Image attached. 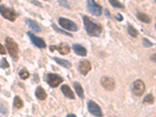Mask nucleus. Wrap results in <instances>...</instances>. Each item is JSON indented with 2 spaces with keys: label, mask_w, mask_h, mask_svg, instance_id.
Returning <instances> with one entry per match:
<instances>
[{
  "label": "nucleus",
  "mask_w": 156,
  "mask_h": 117,
  "mask_svg": "<svg viewBox=\"0 0 156 117\" xmlns=\"http://www.w3.org/2000/svg\"><path fill=\"white\" fill-rule=\"evenodd\" d=\"M0 67L2 68V69H6V68L9 67V64L8 62V61L6 60V58H2L1 62H0Z\"/></svg>",
  "instance_id": "a878e982"
},
{
  "label": "nucleus",
  "mask_w": 156,
  "mask_h": 117,
  "mask_svg": "<svg viewBox=\"0 0 156 117\" xmlns=\"http://www.w3.org/2000/svg\"><path fill=\"white\" fill-rule=\"evenodd\" d=\"M87 9L90 13L97 16H101L102 12L101 7L94 2V0H87Z\"/></svg>",
  "instance_id": "423d86ee"
},
{
  "label": "nucleus",
  "mask_w": 156,
  "mask_h": 117,
  "mask_svg": "<svg viewBox=\"0 0 156 117\" xmlns=\"http://www.w3.org/2000/svg\"><path fill=\"white\" fill-rule=\"evenodd\" d=\"M0 13L4 18L9 20L10 21H14L16 20V15L14 11L7 8L5 5H0Z\"/></svg>",
  "instance_id": "39448f33"
},
{
  "label": "nucleus",
  "mask_w": 156,
  "mask_h": 117,
  "mask_svg": "<svg viewBox=\"0 0 156 117\" xmlns=\"http://www.w3.org/2000/svg\"><path fill=\"white\" fill-rule=\"evenodd\" d=\"M101 85L108 90H113L115 87V83L114 79L108 76H103L101 79Z\"/></svg>",
  "instance_id": "1a4fd4ad"
},
{
  "label": "nucleus",
  "mask_w": 156,
  "mask_h": 117,
  "mask_svg": "<svg viewBox=\"0 0 156 117\" xmlns=\"http://www.w3.org/2000/svg\"><path fill=\"white\" fill-rule=\"evenodd\" d=\"M32 3H34V4H35V5H38V6H41V4L39 3V2H37V1H34V0H32Z\"/></svg>",
  "instance_id": "473e14b6"
},
{
  "label": "nucleus",
  "mask_w": 156,
  "mask_h": 117,
  "mask_svg": "<svg viewBox=\"0 0 156 117\" xmlns=\"http://www.w3.org/2000/svg\"><path fill=\"white\" fill-rule=\"evenodd\" d=\"M87 108H88L90 113H91L92 115H96V116H102V112H101V108L94 101H89Z\"/></svg>",
  "instance_id": "9b49d317"
},
{
  "label": "nucleus",
  "mask_w": 156,
  "mask_h": 117,
  "mask_svg": "<svg viewBox=\"0 0 156 117\" xmlns=\"http://www.w3.org/2000/svg\"><path fill=\"white\" fill-rule=\"evenodd\" d=\"M53 60H55V62L58 64H59L60 66H62V67L65 68H69L71 66V63L67 60H65V59H62V58H57V57H54Z\"/></svg>",
  "instance_id": "a211bd4d"
},
{
  "label": "nucleus",
  "mask_w": 156,
  "mask_h": 117,
  "mask_svg": "<svg viewBox=\"0 0 156 117\" xmlns=\"http://www.w3.org/2000/svg\"><path fill=\"white\" fill-rule=\"evenodd\" d=\"M13 105L17 108H20L23 106V101L19 96H15L14 101H13Z\"/></svg>",
  "instance_id": "aec40b11"
},
{
  "label": "nucleus",
  "mask_w": 156,
  "mask_h": 117,
  "mask_svg": "<svg viewBox=\"0 0 156 117\" xmlns=\"http://www.w3.org/2000/svg\"><path fill=\"white\" fill-rule=\"evenodd\" d=\"M58 23L60 24L62 28L66 29L67 30H71V31H76L78 30L77 25L74 22L71 21L69 20L66 19V18L60 17L58 19Z\"/></svg>",
  "instance_id": "20e7f679"
},
{
  "label": "nucleus",
  "mask_w": 156,
  "mask_h": 117,
  "mask_svg": "<svg viewBox=\"0 0 156 117\" xmlns=\"http://www.w3.org/2000/svg\"><path fill=\"white\" fill-rule=\"evenodd\" d=\"M154 101V96L151 94H149L145 96V98H144V102L147 103V104H152Z\"/></svg>",
  "instance_id": "5701e85b"
},
{
  "label": "nucleus",
  "mask_w": 156,
  "mask_h": 117,
  "mask_svg": "<svg viewBox=\"0 0 156 117\" xmlns=\"http://www.w3.org/2000/svg\"><path fill=\"white\" fill-rule=\"evenodd\" d=\"M155 28H156V24H155Z\"/></svg>",
  "instance_id": "4c0bfd02"
},
{
  "label": "nucleus",
  "mask_w": 156,
  "mask_h": 117,
  "mask_svg": "<svg viewBox=\"0 0 156 117\" xmlns=\"http://www.w3.org/2000/svg\"><path fill=\"white\" fill-rule=\"evenodd\" d=\"M109 2L113 7L119 8V9H122V8L124 7L122 3H120L119 1H117V0H109Z\"/></svg>",
  "instance_id": "b1692460"
},
{
  "label": "nucleus",
  "mask_w": 156,
  "mask_h": 117,
  "mask_svg": "<svg viewBox=\"0 0 156 117\" xmlns=\"http://www.w3.org/2000/svg\"><path fill=\"white\" fill-rule=\"evenodd\" d=\"M26 22H27V24L30 27V28L34 30V32L39 33V32L41 31V27H39V25L35 21L31 20H26Z\"/></svg>",
  "instance_id": "dca6fc26"
},
{
  "label": "nucleus",
  "mask_w": 156,
  "mask_h": 117,
  "mask_svg": "<svg viewBox=\"0 0 156 117\" xmlns=\"http://www.w3.org/2000/svg\"><path fill=\"white\" fill-rule=\"evenodd\" d=\"M45 80H46V82L50 87H57L63 81V79L58 75L49 73L47 74L46 77H45Z\"/></svg>",
  "instance_id": "7ed1b4c3"
},
{
  "label": "nucleus",
  "mask_w": 156,
  "mask_h": 117,
  "mask_svg": "<svg viewBox=\"0 0 156 117\" xmlns=\"http://www.w3.org/2000/svg\"><path fill=\"white\" fill-rule=\"evenodd\" d=\"M35 96L40 100H44L47 98V94L45 90L41 87H37L35 90Z\"/></svg>",
  "instance_id": "2eb2a0df"
},
{
  "label": "nucleus",
  "mask_w": 156,
  "mask_h": 117,
  "mask_svg": "<svg viewBox=\"0 0 156 117\" xmlns=\"http://www.w3.org/2000/svg\"><path fill=\"white\" fill-rule=\"evenodd\" d=\"M115 18H116V20H118L119 21H122V20H123V17H122V16L120 13H117L116 16H115Z\"/></svg>",
  "instance_id": "7c9ffc66"
},
{
  "label": "nucleus",
  "mask_w": 156,
  "mask_h": 117,
  "mask_svg": "<svg viewBox=\"0 0 156 117\" xmlns=\"http://www.w3.org/2000/svg\"><path fill=\"white\" fill-rule=\"evenodd\" d=\"M105 15H106L107 17H110V13H109V12H108V9H105Z\"/></svg>",
  "instance_id": "72a5a7b5"
},
{
  "label": "nucleus",
  "mask_w": 156,
  "mask_h": 117,
  "mask_svg": "<svg viewBox=\"0 0 156 117\" xmlns=\"http://www.w3.org/2000/svg\"><path fill=\"white\" fill-rule=\"evenodd\" d=\"M49 48L51 51L57 50L62 55H67L70 51V48L68 46L67 44H63V43L60 44L59 45H50Z\"/></svg>",
  "instance_id": "9d476101"
},
{
  "label": "nucleus",
  "mask_w": 156,
  "mask_h": 117,
  "mask_svg": "<svg viewBox=\"0 0 156 117\" xmlns=\"http://www.w3.org/2000/svg\"><path fill=\"white\" fill-rule=\"evenodd\" d=\"M27 34L29 36V37H30L31 42L33 43L35 46H37V48H44L46 47V44H45V42H44V41L42 38L36 37L34 34H32L31 32H27Z\"/></svg>",
  "instance_id": "6e6552de"
},
{
  "label": "nucleus",
  "mask_w": 156,
  "mask_h": 117,
  "mask_svg": "<svg viewBox=\"0 0 156 117\" xmlns=\"http://www.w3.org/2000/svg\"><path fill=\"white\" fill-rule=\"evenodd\" d=\"M91 69L90 62L87 59L81 60L79 63V70L83 75H86Z\"/></svg>",
  "instance_id": "f8f14e48"
},
{
  "label": "nucleus",
  "mask_w": 156,
  "mask_h": 117,
  "mask_svg": "<svg viewBox=\"0 0 156 117\" xmlns=\"http://www.w3.org/2000/svg\"><path fill=\"white\" fill-rule=\"evenodd\" d=\"M73 49L75 51V53L80 56H85L87 55V50L85 48H83L82 45L78 44H75L73 45Z\"/></svg>",
  "instance_id": "ddd939ff"
},
{
  "label": "nucleus",
  "mask_w": 156,
  "mask_h": 117,
  "mask_svg": "<svg viewBox=\"0 0 156 117\" xmlns=\"http://www.w3.org/2000/svg\"><path fill=\"white\" fill-rule=\"evenodd\" d=\"M67 116H68V117H69V116H73V117H75V116H76V115H75V114H68Z\"/></svg>",
  "instance_id": "f704fd0d"
},
{
  "label": "nucleus",
  "mask_w": 156,
  "mask_h": 117,
  "mask_svg": "<svg viewBox=\"0 0 156 117\" xmlns=\"http://www.w3.org/2000/svg\"><path fill=\"white\" fill-rule=\"evenodd\" d=\"M73 86H74V88L76 91V94L80 98H83L84 97V94H83V90L82 86L80 85V83H78V82H74L73 83Z\"/></svg>",
  "instance_id": "f3484780"
},
{
  "label": "nucleus",
  "mask_w": 156,
  "mask_h": 117,
  "mask_svg": "<svg viewBox=\"0 0 156 117\" xmlns=\"http://www.w3.org/2000/svg\"><path fill=\"white\" fill-rule=\"evenodd\" d=\"M154 2H156V0H154Z\"/></svg>",
  "instance_id": "c9c22d12"
},
{
  "label": "nucleus",
  "mask_w": 156,
  "mask_h": 117,
  "mask_svg": "<svg viewBox=\"0 0 156 117\" xmlns=\"http://www.w3.org/2000/svg\"><path fill=\"white\" fill-rule=\"evenodd\" d=\"M44 1H48V0H44Z\"/></svg>",
  "instance_id": "e433bc0d"
},
{
  "label": "nucleus",
  "mask_w": 156,
  "mask_h": 117,
  "mask_svg": "<svg viewBox=\"0 0 156 117\" xmlns=\"http://www.w3.org/2000/svg\"><path fill=\"white\" fill-rule=\"evenodd\" d=\"M83 24L87 30V34L90 36L94 37H98L101 33V27L99 24L94 23L92 20H90L87 16H83Z\"/></svg>",
  "instance_id": "f257e3e1"
},
{
  "label": "nucleus",
  "mask_w": 156,
  "mask_h": 117,
  "mask_svg": "<svg viewBox=\"0 0 156 117\" xmlns=\"http://www.w3.org/2000/svg\"><path fill=\"white\" fill-rule=\"evenodd\" d=\"M0 54H1V55H5V48H4L3 45L1 44H0Z\"/></svg>",
  "instance_id": "c756f323"
},
{
  "label": "nucleus",
  "mask_w": 156,
  "mask_h": 117,
  "mask_svg": "<svg viewBox=\"0 0 156 117\" xmlns=\"http://www.w3.org/2000/svg\"><path fill=\"white\" fill-rule=\"evenodd\" d=\"M151 59L153 61V62H156V54H154L151 56Z\"/></svg>",
  "instance_id": "2f4dec72"
},
{
  "label": "nucleus",
  "mask_w": 156,
  "mask_h": 117,
  "mask_svg": "<svg viewBox=\"0 0 156 117\" xmlns=\"http://www.w3.org/2000/svg\"><path fill=\"white\" fill-rule=\"evenodd\" d=\"M136 16H137V19H138L139 20L144 22V23H151V18L149 17L147 14H144L143 12H138V13L136 14Z\"/></svg>",
  "instance_id": "6ab92c4d"
},
{
  "label": "nucleus",
  "mask_w": 156,
  "mask_h": 117,
  "mask_svg": "<svg viewBox=\"0 0 156 117\" xmlns=\"http://www.w3.org/2000/svg\"><path fill=\"white\" fill-rule=\"evenodd\" d=\"M133 93L136 96H141L145 90V85L141 80H136L133 83Z\"/></svg>",
  "instance_id": "0eeeda50"
},
{
  "label": "nucleus",
  "mask_w": 156,
  "mask_h": 117,
  "mask_svg": "<svg viewBox=\"0 0 156 117\" xmlns=\"http://www.w3.org/2000/svg\"><path fill=\"white\" fill-rule=\"evenodd\" d=\"M127 31L128 34L133 37H136V36H137V34H138V33H137V30H136L131 24H128Z\"/></svg>",
  "instance_id": "412c9836"
},
{
  "label": "nucleus",
  "mask_w": 156,
  "mask_h": 117,
  "mask_svg": "<svg viewBox=\"0 0 156 117\" xmlns=\"http://www.w3.org/2000/svg\"><path fill=\"white\" fill-rule=\"evenodd\" d=\"M19 76H20V78H21V79H23V80H26V79H27V78L30 76V74H29V73L27 72V71L23 69V70L20 71Z\"/></svg>",
  "instance_id": "393cba45"
},
{
  "label": "nucleus",
  "mask_w": 156,
  "mask_h": 117,
  "mask_svg": "<svg viewBox=\"0 0 156 117\" xmlns=\"http://www.w3.org/2000/svg\"><path fill=\"white\" fill-rule=\"evenodd\" d=\"M0 112L2 115H5V114L8 113V108H6V106L2 104H0Z\"/></svg>",
  "instance_id": "bb28decb"
},
{
  "label": "nucleus",
  "mask_w": 156,
  "mask_h": 117,
  "mask_svg": "<svg viewBox=\"0 0 156 117\" xmlns=\"http://www.w3.org/2000/svg\"><path fill=\"white\" fill-rule=\"evenodd\" d=\"M58 3L60 4L61 5H62V6H64V7H66V8H68V9H69V4H68L67 2H66V1H64V0H58Z\"/></svg>",
  "instance_id": "c85d7f7f"
},
{
  "label": "nucleus",
  "mask_w": 156,
  "mask_h": 117,
  "mask_svg": "<svg viewBox=\"0 0 156 117\" xmlns=\"http://www.w3.org/2000/svg\"><path fill=\"white\" fill-rule=\"evenodd\" d=\"M51 26H52V27L54 28V30H55V31L58 32V33H60V34H65V35L69 36V37H73V36H72V34H69V33H68V32L64 31V30H62V29H59L58 27H57V26L55 24V23H52V25H51Z\"/></svg>",
  "instance_id": "4be33fe9"
},
{
  "label": "nucleus",
  "mask_w": 156,
  "mask_h": 117,
  "mask_svg": "<svg viewBox=\"0 0 156 117\" xmlns=\"http://www.w3.org/2000/svg\"><path fill=\"white\" fill-rule=\"evenodd\" d=\"M5 47L9 51V55L13 59H17L18 58V44L11 37H6L5 40Z\"/></svg>",
  "instance_id": "f03ea898"
},
{
  "label": "nucleus",
  "mask_w": 156,
  "mask_h": 117,
  "mask_svg": "<svg viewBox=\"0 0 156 117\" xmlns=\"http://www.w3.org/2000/svg\"><path fill=\"white\" fill-rule=\"evenodd\" d=\"M0 1H1V0H0Z\"/></svg>",
  "instance_id": "58836bf2"
},
{
  "label": "nucleus",
  "mask_w": 156,
  "mask_h": 117,
  "mask_svg": "<svg viewBox=\"0 0 156 117\" xmlns=\"http://www.w3.org/2000/svg\"><path fill=\"white\" fill-rule=\"evenodd\" d=\"M61 90H62V92L63 93L64 95L66 96V98H69V99H74L75 98V96L73 94V91L71 90L70 87L68 85H66V84L62 86Z\"/></svg>",
  "instance_id": "4468645a"
},
{
  "label": "nucleus",
  "mask_w": 156,
  "mask_h": 117,
  "mask_svg": "<svg viewBox=\"0 0 156 117\" xmlns=\"http://www.w3.org/2000/svg\"><path fill=\"white\" fill-rule=\"evenodd\" d=\"M143 44H144V47H147V48H149V47H151L153 45L151 41H149L147 38L143 39Z\"/></svg>",
  "instance_id": "cd10ccee"
}]
</instances>
